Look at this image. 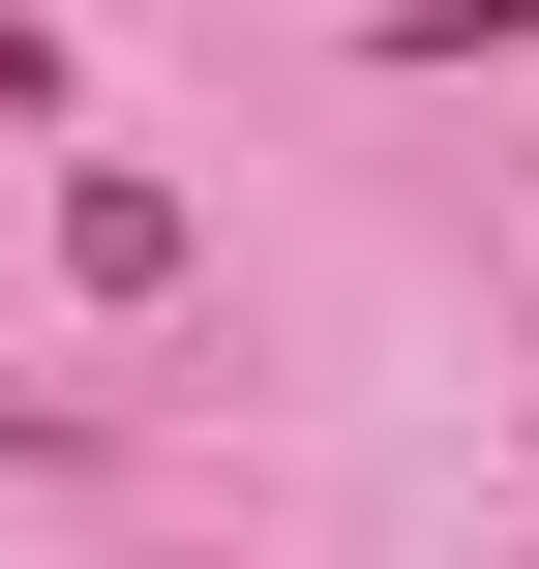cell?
I'll return each instance as SVG.
<instances>
[{"label": "cell", "instance_id": "cell-1", "mask_svg": "<svg viewBox=\"0 0 539 569\" xmlns=\"http://www.w3.org/2000/svg\"><path fill=\"white\" fill-rule=\"evenodd\" d=\"M60 270H90V300H150V270H180V180H120V150H90V180H60Z\"/></svg>", "mask_w": 539, "mask_h": 569}]
</instances>
